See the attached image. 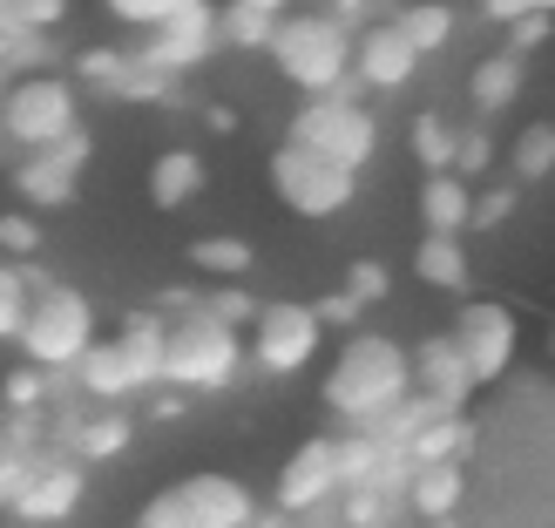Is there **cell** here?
<instances>
[{
  "instance_id": "d4e9b609",
  "label": "cell",
  "mask_w": 555,
  "mask_h": 528,
  "mask_svg": "<svg viewBox=\"0 0 555 528\" xmlns=\"http://www.w3.org/2000/svg\"><path fill=\"white\" fill-rule=\"evenodd\" d=\"M393 27L421 48V54H434V48H448L454 41V27H461V14L448 8V0H413V8H400L393 14Z\"/></svg>"
},
{
  "instance_id": "9c48e42d",
  "label": "cell",
  "mask_w": 555,
  "mask_h": 528,
  "mask_svg": "<svg viewBox=\"0 0 555 528\" xmlns=\"http://www.w3.org/2000/svg\"><path fill=\"white\" fill-rule=\"evenodd\" d=\"M319 346H325V319H319V305H298V298L264 305V312L251 319V339H244V352H251V366L264 379L305 373L319 359Z\"/></svg>"
},
{
  "instance_id": "681fc988",
  "label": "cell",
  "mask_w": 555,
  "mask_h": 528,
  "mask_svg": "<svg viewBox=\"0 0 555 528\" xmlns=\"http://www.w3.org/2000/svg\"><path fill=\"white\" fill-rule=\"evenodd\" d=\"M244 8H264V14H278V21H285V14H292V0H244Z\"/></svg>"
},
{
  "instance_id": "ac0fdd59",
  "label": "cell",
  "mask_w": 555,
  "mask_h": 528,
  "mask_svg": "<svg viewBox=\"0 0 555 528\" xmlns=\"http://www.w3.org/2000/svg\"><path fill=\"white\" fill-rule=\"evenodd\" d=\"M54 448H62L68 461H108V454H122L129 448V421H122V407H102V413H75V421L54 427Z\"/></svg>"
},
{
  "instance_id": "8fae6325",
  "label": "cell",
  "mask_w": 555,
  "mask_h": 528,
  "mask_svg": "<svg viewBox=\"0 0 555 528\" xmlns=\"http://www.w3.org/2000/svg\"><path fill=\"white\" fill-rule=\"evenodd\" d=\"M454 346L467 352V366H475V379H502L515 366V352H521V319L508 312L502 298H467L461 312H454Z\"/></svg>"
},
{
  "instance_id": "52a82bcc",
  "label": "cell",
  "mask_w": 555,
  "mask_h": 528,
  "mask_svg": "<svg viewBox=\"0 0 555 528\" xmlns=\"http://www.w3.org/2000/svg\"><path fill=\"white\" fill-rule=\"evenodd\" d=\"M89 346H95V305H89V292L48 285V292L35 298V312H27V332H21L27 366H41V373H75Z\"/></svg>"
},
{
  "instance_id": "f1b7e54d",
  "label": "cell",
  "mask_w": 555,
  "mask_h": 528,
  "mask_svg": "<svg viewBox=\"0 0 555 528\" xmlns=\"http://www.w3.org/2000/svg\"><path fill=\"white\" fill-rule=\"evenodd\" d=\"M231 48H251V54H271V35H278V14L264 8H244V0H224V14H217Z\"/></svg>"
},
{
  "instance_id": "d590c367",
  "label": "cell",
  "mask_w": 555,
  "mask_h": 528,
  "mask_svg": "<svg viewBox=\"0 0 555 528\" xmlns=\"http://www.w3.org/2000/svg\"><path fill=\"white\" fill-rule=\"evenodd\" d=\"M102 8L116 14L122 27H143V35H150V27H163V21L183 8V0H102Z\"/></svg>"
},
{
  "instance_id": "ee69618b",
  "label": "cell",
  "mask_w": 555,
  "mask_h": 528,
  "mask_svg": "<svg viewBox=\"0 0 555 528\" xmlns=\"http://www.w3.org/2000/svg\"><path fill=\"white\" fill-rule=\"evenodd\" d=\"M359 312H366V298H352L346 285L319 298V319H325V325H359Z\"/></svg>"
},
{
  "instance_id": "d6a6232c",
  "label": "cell",
  "mask_w": 555,
  "mask_h": 528,
  "mask_svg": "<svg viewBox=\"0 0 555 528\" xmlns=\"http://www.w3.org/2000/svg\"><path fill=\"white\" fill-rule=\"evenodd\" d=\"M204 312H217V319H224V325H237V332H251V319L264 312V305H258L251 292H244V285H217V292L204 298Z\"/></svg>"
},
{
  "instance_id": "7c38bea8",
  "label": "cell",
  "mask_w": 555,
  "mask_h": 528,
  "mask_svg": "<svg viewBox=\"0 0 555 528\" xmlns=\"http://www.w3.org/2000/svg\"><path fill=\"white\" fill-rule=\"evenodd\" d=\"M271 502L278 515H319L325 502H339V440H298L271 481Z\"/></svg>"
},
{
  "instance_id": "f907efd6",
  "label": "cell",
  "mask_w": 555,
  "mask_h": 528,
  "mask_svg": "<svg viewBox=\"0 0 555 528\" xmlns=\"http://www.w3.org/2000/svg\"><path fill=\"white\" fill-rule=\"evenodd\" d=\"M251 528H298L292 515H271V521H251Z\"/></svg>"
},
{
  "instance_id": "5bb4252c",
  "label": "cell",
  "mask_w": 555,
  "mask_h": 528,
  "mask_svg": "<svg viewBox=\"0 0 555 528\" xmlns=\"http://www.w3.org/2000/svg\"><path fill=\"white\" fill-rule=\"evenodd\" d=\"M81 494H89V467L68 461V454H41L27 488L14 494V515L21 521H68L81 508Z\"/></svg>"
},
{
  "instance_id": "f35d334b",
  "label": "cell",
  "mask_w": 555,
  "mask_h": 528,
  "mask_svg": "<svg viewBox=\"0 0 555 528\" xmlns=\"http://www.w3.org/2000/svg\"><path fill=\"white\" fill-rule=\"evenodd\" d=\"M494 163V143H488V129H461V156H454V177L475 183L481 170Z\"/></svg>"
},
{
  "instance_id": "816d5d0a",
  "label": "cell",
  "mask_w": 555,
  "mask_h": 528,
  "mask_svg": "<svg viewBox=\"0 0 555 528\" xmlns=\"http://www.w3.org/2000/svg\"><path fill=\"white\" fill-rule=\"evenodd\" d=\"M548 366H555V325H548Z\"/></svg>"
},
{
  "instance_id": "74e56055",
  "label": "cell",
  "mask_w": 555,
  "mask_h": 528,
  "mask_svg": "<svg viewBox=\"0 0 555 528\" xmlns=\"http://www.w3.org/2000/svg\"><path fill=\"white\" fill-rule=\"evenodd\" d=\"M515 183H494V190H475V224H467V231H494V224H508V217H515Z\"/></svg>"
},
{
  "instance_id": "6da1fadb",
  "label": "cell",
  "mask_w": 555,
  "mask_h": 528,
  "mask_svg": "<svg viewBox=\"0 0 555 528\" xmlns=\"http://www.w3.org/2000/svg\"><path fill=\"white\" fill-rule=\"evenodd\" d=\"M413 394V346L386 339V332H352L339 359L325 366V407L352 427L386 421Z\"/></svg>"
},
{
  "instance_id": "e0dca14e",
  "label": "cell",
  "mask_w": 555,
  "mask_h": 528,
  "mask_svg": "<svg viewBox=\"0 0 555 528\" xmlns=\"http://www.w3.org/2000/svg\"><path fill=\"white\" fill-rule=\"evenodd\" d=\"M467 502V467L461 461H421L406 481V515L413 521H454V508Z\"/></svg>"
},
{
  "instance_id": "277c9868",
  "label": "cell",
  "mask_w": 555,
  "mask_h": 528,
  "mask_svg": "<svg viewBox=\"0 0 555 528\" xmlns=\"http://www.w3.org/2000/svg\"><path fill=\"white\" fill-rule=\"evenodd\" d=\"M271 62L305 95L352 89V27L332 14H285L271 35Z\"/></svg>"
},
{
  "instance_id": "3957f363",
  "label": "cell",
  "mask_w": 555,
  "mask_h": 528,
  "mask_svg": "<svg viewBox=\"0 0 555 528\" xmlns=\"http://www.w3.org/2000/svg\"><path fill=\"white\" fill-rule=\"evenodd\" d=\"M251 366V352H244V332L224 325L217 312H183L170 319V346H163V379L177 386V394H224V386Z\"/></svg>"
},
{
  "instance_id": "7402d4cb",
  "label": "cell",
  "mask_w": 555,
  "mask_h": 528,
  "mask_svg": "<svg viewBox=\"0 0 555 528\" xmlns=\"http://www.w3.org/2000/svg\"><path fill=\"white\" fill-rule=\"evenodd\" d=\"M467 244L461 237H448V231H427L421 237V252H413V278L421 285H434V292H467Z\"/></svg>"
},
{
  "instance_id": "ba28073f",
  "label": "cell",
  "mask_w": 555,
  "mask_h": 528,
  "mask_svg": "<svg viewBox=\"0 0 555 528\" xmlns=\"http://www.w3.org/2000/svg\"><path fill=\"white\" fill-rule=\"evenodd\" d=\"M271 190L292 217H339L359 197V170H346V163H332L319 150L278 143L271 150Z\"/></svg>"
},
{
  "instance_id": "836d02e7",
  "label": "cell",
  "mask_w": 555,
  "mask_h": 528,
  "mask_svg": "<svg viewBox=\"0 0 555 528\" xmlns=\"http://www.w3.org/2000/svg\"><path fill=\"white\" fill-rule=\"evenodd\" d=\"M54 379H62V373H41V366L8 373V413H41V400H48Z\"/></svg>"
},
{
  "instance_id": "e575fe53",
  "label": "cell",
  "mask_w": 555,
  "mask_h": 528,
  "mask_svg": "<svg viewBox=\"0 0 555 528\" xmlns=\"http://www.w3.org/2000/svg\"><path fill=\"white\" fill-rule=\"evenodd\" d=\"M0 252H8L14 265H27V258L41 252V224H35V217H21V210H8V217H0Z\"/></svg>"
},
{
  "instance_id": "60d3db41",
  "label": "cell",
  "mask_w": 555,
  "mask_h": 528,
  "mask_svg": "<svg viewBox=\"0 0 555 528\" xmlns=\"http://www.w3.org/2000/svg\"><path fill=\"white\" fill-rule=\"evenodd\" d=\"M548 27H555V14H529V21H515V27H508V48L521 54V62H529V54L548 41Z\"/></svg>"
},
{
  "instance_id": "9a60e30c",
  "label": "cell",
  "mask_w": 555,
  "mask_h": 528,
  "mask_svg": "<svg viewBox=\"0 0 555 528\" xmlns=\"http://www.w3.org/2000/svg\"><path fill=\"white\" fill-rule=\"evenodd\" d=\"M413 68H421V48L393 21H373L352 35V81H366V89H406Z\"/></svg>"
},
{
  "instance_id": "cb8c5ba5",
  "label": "cell",
  "mask_w": 555,
  "mask_h": 528,
  "mask_svg": "<svg viewBox=\"0 0 555 528\" xmlns=\"http://www.w3.org/2000/svg\"><path fill=\"white\" fill-rule=\"evenodd\" d=\"M190 265H197L204 278H217V285H244V278H251V265H258V252L244 237H197L190 244Z\"/></svg>"
},
{
  "instance_id": "bcb514c9",
  "label": "cell",
  "mask_w": 555,
  "mask_h": 528,
  "mask_svg": "<svg viewBox=\"0 0 555 528\" xmlns=\"http://www.w3.org/2000/svg\"><path fill=\"white\" fill-rule=\"evenodd\" d=\"M54 156H62V163H68V170H81V163H89V156H95V136H89V129H68V136H62V143H54Z\"/></svg>"
},
{
  "instance_id": "484cf974",
  "label": "cell",
  "mask_w": 555,
  "mask_h": 528,
  "mask_svg": "<svg viewBox=\"0 0 555 528\" xmlns=\"http://www.w3.org/2000/svg\"><path fill=\"white\" fill-rule=\"evenodd\" d=\"M35 298H41L35 265H8V258H0V339H14V346H21L27 312H35Z\"/></svg>"
},
{
  "instance_id": "5b68a950",
  "label": "cell",
  "mask_w": 555,
  "mask_h": 528,
  "mask_svg": "<svg viewBox=\"0 0 555 528\" xmlns=\"http://www.w3.org/2000/svg\"><path fill=\"white\" fill-rule=\"evenodd\" d=\"M68 129H81V89L68 75H14L0 89V136L14 150H54Z\"/></svg>"
},
{
  "instance_id": "1f68e13d",
  "label": "cell",
  "mask_w": 555,
  "mask_h": 528,
  "mask_svg": "<svg viewBox=\"0 0 555 528\" xmlns=\"http://www.w3.org/2000/svg\"><path fill=\"white\" fill-rule=\"evenodd\" d=\"M129 68H135V62H129L122 48H89V54L75 62V75H81V81H95V89H108V95H122Z\"/></svg>"
},
{
  "instance_id": "8d00e7d4",
  "label": "cell",
  "mask_w": 555,
  "mask_h": 528,
  "mask_svg": "<svg viewBox=\"0 0 555 528\" xmlns=\"http://www.w3.org/2000/svg\"><path fill=\"white\" fill-rule=\"evenodd\" d=\"M135 528H197V521H190V508H183L177 488H163V494H150V502L135 508Z\"/></svg>"
},
{
  "instance_id": "83f0119b",
  "label": "cell",
  "mask_w": 555,
  "mask_h": 528,
  "mask_svg": "<svg viewBox=\"0 0 555 528\" xmlns=\"http://www.w3.org/2000/svg\"><path fill=\"white\" fill-rule=\"evenodd\" d=\"M508 170H515V183H542V177H555V123H529L508 143Z\"/></svg>"
},
{
  "instance_id": "7a4b0ae2",
  "label": "cell",
  "mask_w": 555,
  "mask_h": 528,
  "mask_svg": "<svg viewBox=\"0 0 555 528\" xmlns=\"http://www.w3.org/2000/svg\"><path fill=\"white\" fill-rule=\"evenodd\" d=\"M163 346H170V319L143 312V319H129L116 339H95L68 379L95 407H122L135 394H150V386H163Z\"/></svg>"
},
{
  "instance_id": "ab89813d",
  "label": "cell",
  "mask_w": 555,
  "mask_h": 528,
  "mask_svg": "<svg viewBox=\"0 0 555 528\" xmlns=\"http://www.w3.org/2000/svg\"><path fill=\"white\" fill-rule=\"evenodd\" d=\"M386 285H393V278H386V265H373V258H359V265L346 271V292H352V298H366V305L386 298Z\"/></svg>"
},
{
  "instance_id": "8992f818",
  "label": "cell",
  "mask_w": 555,
  "mask_h": 528,
  "mask_svg": "<svg viewBox=\"0 0 555 528\" xmlns=\"http://www.w3.org/2000/svg\"><path fill=\"white\" fill-rule=\"evenodd\" d=\"M285 143L319 150V156H332V163H346V170H366L373 150H379V123H373V108L359 102L352 89H332V95H305V102H298Z\"/></svg>"
},
{
  "instance_id": "603a6c76",
  "label": "cell",
  "mask_w": 555,
  "mask_h": 528,
  "mask_svg": "<svg viewBox=\"0 0 555 528\" xmlns=\"http://www.w3.org/2000/svg\"><path fill=\"white\" fill-rule=\"evenodd\" d=\"M467 95H475V116H502V108L521 95V54L515 48L488 54V62L475 68V81H467Z\"/></svg>"
},
{
  "instance_id": "44dd1931",
  "label": "cell",
  "mask_w": 555,
  "mask_h": 528,
  "mask_svg": "<svg viewBox=\"0 0 555 528\" xmlns=\"http://www.w3.org/2000/svg\"><path fill=\"white\" fill-rule=\"evenodd\" d=\"M421 224H427V231H448V237H461L467 224H475V183H467V177H454V170L427 177V183H421Z\"/></svg>"
},
{
  "instance_id": "d6986e66",
  "label": "cell",
  "mask_w": 555,
  "mask_h": 528,
  "mask_svg": "<svg viewBox=\"0 0 555 528\" xmlns=\"http://www.w3.org/2000/svg\"><path fill=\"white\" fill-rule=\"evenodd\" d=\"M14 190H21L35 210H68L75 190H81V170H68L54 150H21V163H14Z\"/></svg>"
},
{
  "instance_id": "4dcf8cb0",
  "label": "cell",
  "mask_w": 555,
  "mask_h": 528,
  "mask_svg": "<svg viewBox=\"0 0 555 528\" xmlns=\"http://www.w3.org/2000/svg\"><path fill=\"white\" fill-rule=\"evenodd\" d=\"M0 21L14 35H54L68 21V0H0Z\"/></svg>"
},
{
  "instance_id": "f5cc1de1",
  "label": "cell",
  "mask_w": 555,
  "mask_h": 528,
  "mask_svg": "<svg viewBox=\"0 0 555 528\" xmlns=\"http://www.w3.org/2000/svg\"><path fill=\"white\" fill-rule=\"evenodd\" d=\"M393 528H406V521H393Z\"/></svg>"
},
{
  "instance_id": "2e32d148",
  "label": "cell",
  "mask_w": 555,
  "mask_h": 528,
  "mask_svg": "<svg viewBox=\"0 0 555 528\" xmlns=\"http://www.w3.org/2000/svg\"><path fill=\"white\" fill-rule=\"evenodd\" d=\"M177 494L197 528H251L258 521V502L237 475H190V481H177Z\"/></svg>"
},
{
  "instance_id": "7bdbcfd3",
  "label": "cell",
  "mask_w": 555,
  "mask_h": 528,
  "mask_svg": "<svg viewBox=\"0 0 555 528\" xmlns=\"http://www.w3.org/2000/svg\"><path fill=\"white\" fill-rule=\"evenodd\" d=\"M481 14L515 27V21H529V14H555V0H481Z\"/></svg>"
},
{
  "instance_id": "c3c4849f",
  "label": "cell",
  "mask_w": 555,
  "mask_h": 528,
  "mask_svg": "<svg viewBox=\"0 0 555 528\" xmlns=\"http://www.w3.org/2000/svg\"><path fill=\"white\" fill-rule=\"evenodd\" d=\"M150 421H183V394H177V400H170V394H163V400L150 407Z\"/></svg>"
},
{
  "instance_id": "4fadbf2b",
  "label": "cell",
  "mask_w": 555,
  "mask_h": 528,
  "mask_svg": "<svg viewBox=\"0 0 555 528\" xmlns=\"http://www.w3.org/2000/svg\"><path fill=\"white\" fill-rule=\"evenodd\" d=\"M475 366H467V352L454 346V332H434V339L413 346V394L448 407V413H467V400H475Z\"/></svg>"
},
{
  "instance_id": "7dc6e473",
  "label": "cell",
  "mask_w": 555,
  "mask_h": 528,
  "mask_svg": "<svg viewBox=\"0 0 555 528\" xmlns=\"http://www.w3.org/2000/svg\"><path fill=\"white\" fill-rule=\"evenodd\" d=\"M204 123H210L217 136H237V108H224V102H210V108H204Z\"/></svg>"
},
{
  "instance_id": "f546056e",
  "label": "cell",
  "mask_w": 555,
  "mask_h": 528,
  "mask_svg": "<svg viewBox=\"0 0 555 528\" xmlns=\"http://www.w3.org/2000/svg\"><path fill=\"white\" fill-rule=\"evenodd\" d=\"M413 156L427 163V177L454 170V156H461V129H454L448 116H421V123H413Z\"/></svg>"
},
{
  "instance_id": "ffe728a7",
  "label": "cell",
  "mask_w": 555,
  "mask_h": 528,
  "mask_svg": "<svg viewBox=\"0 0 555 528\" xmlns=\"http://www.w3.org/2000/svg\"><path fill=\"white\" fill-rule=\"evenodd\" d=\"M204 183H210V170H204L197 150H163L150 163V204L156 210H190L204 197Z\"/></svg>"
},
{
  "instance_id": "30bf717a",
  "label": "cell",
  "mask_w": 555,
  "mask_h": 528,
  "mask_svg": "<svg viewBox=\"0 0 555 528\" xmlns=\"http://www.w3.org/2000/svg\"><path fill=\"white\" fill-rule=\"evenodd\" d=\"M217 14H224V8H210V0H183V8L163 21V27H150V35L135 41L129 54H135L143 68L183 75V68H197V62H210V54L224 48V27H217Z\"/></svg>"
},
{
  "instance_id": "b9f144b4",
  "label": "cell",
  "mask_w": 555,
  "mask_h": 528,
  "mask_svg": "<svg viewBox=\"0 0 555 528\" xmlns=\"http://www.w3.org/2000/svg\"><path fill=\"white\" fill-rule=\"evenodd\" d=\"M27 475H35V461H27V454H8V448H0V508H14V494L27 488Z\"/></svg>"
},
{
  "instance_id": "4316f807",
  "label": "cell",
  "mask_w": 555,
  "mask_h": 528,
  "mask_svg": "<svg viewBox=\"0 0 555 528\" xmlns=\"http://www.w3.org/2000/svg\"><path fill=\"white\" fill-rule=\"evenodd\" d=\"M467 448H475V421L467 413H440V421L421 427V440H413V461H461L467 467Z\"/></svg>"
},
{
  "instance_id": "f6af8a7d",
  "label": "cell",
  "mask_w": 555,
  "mask_h": 528,
  "mask_svg": "<svg viewBox=\"0 0 555 528\" xmlns=\"http://www.w3.org/2000/svg\"><path fill=\"white\" fill-rule=\"evenodd\" d=\"M325 14L346 21V27H373L379 21V0H325Z\"/></svg>"
}]
</instances>
